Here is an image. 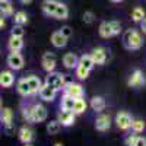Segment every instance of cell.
<instances>
[{"instance_id": "cell-1", "label": "cell", "mask_w": 146, "mask_h": 146, "mask_svg": "<svg viewBox=\"0 0 146 146\" xmlns=\"http://www.w3.org/2000/svg\"><path fill=\"white\" fill-rule=\"evenodd\" d=\"M47 115H48V111L42 104H35L23 110V118L28 123H42V121L47 120Z\"/></svg>"}, {"instance_id": "cell-2", "label": "cell", "mask_w": 146, "mask_h": 146, "mask_svg": "<svg viewBox=\"0 0 146 146\" xmlns=\"http://www.w3.org/2000/svg\"><path fill=\"white\" fill-rule=\"evenodd\" d=\"M123 45L130 51L140 50L143 45V38L142 34L136 29H127L123 35Z\"/></svg>"}, {"instance_id": "cell-3", "label": "cell", "mask_w": 146, "mask_h": 146, "mask_svg": "<svg viewBox=\"0 0 146 146\" xmlns=\"http://www.w3.org/2000/svg\"><path fill=\"white\" fill-rule=\"evenodd\" d=\"M45 83L53 86L54 89L57 91H62L66 88V80H64V76L62 73H56V72H50L48 75L45 76Z\"/></svg>"}, {"instance_id": "cell-4", "label": "cell", "mask_w": 146, "mask_h": 146, "mask_svg": "<svg viewBox=\"0 0 146 146\" xmlns=\"http://www.w3.org/2000/svg\"><path fill=\"white\" fill-rule=\"evenodd\" d=\"M133 117L127 113V111H120L117 115H115V124L120 130H129L131 129V124H133Z\"/></svg>"}, {"instance_id": "cell-5", "label": "cell", "mask_w": 146, "mask_h": 146, "mask_svg": "<svg viewBox=\"0 0 146 146\" xmlns=\"http://www.w3.org/2000/svg\"><path fill=\"white\" fill-rule=\"evenodd\" d=\"M6 62L12 70H21V69H23V64H25V60H23V57L19 51H10Z\"/></svg>"}, {"instance_id": "cell-6", "label": "cell", "mask_w": 146, "mask_h": 146, "mask_svg": "<svg viewBox=\"0 0 146 146\" xmlns=\"http://www.w3.org/2000/svg\"><path fill=\"white\" fill-rule=\"evenodd\" d=\"M41 64H42V69H44L47 73L54 72V69H56V66H57L56 54H54V53H50V51L44 53L42 57H41Z\"/></svg>"}, {"instance_id": "cell-7", "label": "cell", "mask_w": 146, "mask_h": 146, "mask_svg": "<svg viewBox=\"0 0 146 146\" xmlns=\"http://www.w3.org/2000/svg\"><path fill=\"white\" fill-rule=\"evenodd\" d=\"M145 83H146V78H145L143 72L140 69H136L130 75V78L127 80V85H129L130 88H142Z\"/></svg>"}, {"instance_id": "cell-8", "label": "cell", "mask_w": 146, "mask_h": 146, "mask_svg": "<svg viewBox=\"0 0 146 146\" xmlns=\"http://www.w3.org/2000/svg\"><path fill=\"white\" fill-rule=\"evenodd\" d=\"M64 94H66V95H69V96H72V98L78 100V98H83L85 91H83V88H82V85H79V83H73V82H69V83H66Z\"/></svg>"}, {"instance_id": "cell-9", "label": "cell", "mask_w": 146, "mask_h": 146, "mask_svg": "<svg viewBox=\"0 0 146 146\" xmlns=\"http://www.w3.org/2000/svg\"><path fill=\"white\" fill-rule=\"evenodd\" d=\"M38 95H40V98H41L42 101H45V102H51V101L56 100L57 89H54L53 86H50V85L44 83L42 86H41V89H40V92H38Z\"/></svg>"}, {"instance_id": "cell-10", "label": "cell", "mask_w": 146, "mask_h": 146, "mask_svg": "<svg viewBox=\"0 0 146 146\" xmlns=\"http://www.w3.org/2000/svg\"><path fill=\"white\" fill-rule=\"evenodd\" d=\"M75 117L76 114L73 111H66V110H60V113L57 114V120L62 123L63 127H70L75 123Z\"/></svg>"}, {"instance_id": "cell-11", "label": "cell", "mask_w": 146, "mask_h": 146, "mask_svg": "<svg viewBox=\"0 0 146 146\" xmlns=\"http://www.w3.org/2000/svg\"><path fill=\"white\" fill-rule=\"evenodd\" d=\"M18 136H19V140L23 143V145H28V143H32L34 139H35V131L28 127V126H23L19 129V133H18Z\"/></svg>"}, {"instance_id": "cell-12", "label": "cell", "mask_w": 146, "mask_h": 146, "mask_svg": "<svg viewBox=\"0 0 146 146\" xmlns=\"http://www.w3.org/2000/svg\"><path fill=\"white\" fill-rule=\"evenodd\" d=\"M110 127H111V118H110V115L107 114H100L98 117H96L95 120V129L104 133L107 130H110Z\"/></svg>"}, {"instance_id": "cell-13", "label": "cell", "mask_w": 146, "mask_h": 146, "mask_svg": "<svg viewBox=\"0 0 146 146\" xmlns=\"http://www.w3.org/2000/svg\"><path fill=\"white\" fill-rule=\"evenodd\" d=\"M0 121H2V124L7 130L12 127V123H13V111L9 107H2V110H0Z\"/></svg>"}, {"instance_id": "cell-14", "label": "cell", "mask_w": 146, "mask_h": 146, "mask_svg": "<svg viewBox=\"0 0 146 146\" xmlns=\"http://www.w3.org/2000/svg\"><path fill=\"white\" fill-rule=\"evenodd\" d=\"M91 56H92V58H94L95 64H98V66L105 64L107 57H108V56H107V50H105V48H102V47H96V48H94L92 53H91Z\"/></svg>"}, {"instance_id": "cell-15", "label": "cell", "mask_w": 146, "mask_h": 146, "mask_svg": "<svg viewBox=\"0 0 146 146\" xmlns=\"http://www.w3.org/2000/svg\"><path fill=\"white\" fill-rule=\"evenodd\" d=\"M58 3H60V2H57V0H44L42 5H41L42 13H44L45 16H53V18H54Z\"/></svg>"}, {"instance_id": "cell-16", "label": "cell", "mask_w": 146, "mask_h": 146, "mask_svg": "<svg viewBox=\"0 0 146 146\" xmlns=\"http://www.w3.org/2000/svg\"><path fill=\"white\" fill-rule=\"evenodd\" d=\"M67 40H69V38L60 32V29L51 34V44H53L56 48H63V47H66V45H67Z\"/></svg>"}, {"instance_id": "cell-17", "label": "cell", "mask_w": 146, "mask_h": 146, "mask_svg": "<svg viewBox=\"0 0 146 146\" xmlns=\"http://www.w3.org/2000/svg\"><path fill=\"white\" fill-rule=\"evenodd\" d=\"M79 64V57L75 53H66L63 56V66L66 69H76Z\"/></svg>"}, {"instance_id": "cell-18", "label": "cell", "mask_w": 146, "mask_h": 146, "mask_svg": "<svg viewBox=\"0 0 146 146\" xmlns=\"http://www.w3.org/2000/svg\"><path fill=\"white\" fill-rule=\"evenodd\" d=\"M15 82V76L13 73L9 72V70H3L0 73V86L2 88H10Z\"/></svg>"}, {"instance_id": "cell-19", "label": "cell", "mask_w": 146, "mask_h": 146, "mask_svg": "<svg viewBox=\"0 0 146 146\" xmlns=\"http://www.w3.org/2000/svg\"><path fill=\"white\" fill-rule=\"evenodd\" d=\"M16 91H18V94H19L21 96H29V95H32V89H31V86H29L27 78H23V79H21V80L18 82Z\"/></svg>"}, {"instance_id": "cell-20", "label": "cell", "mask_w": 146, "mask_h": 146, "mask_svg": "<svg viewBox=\"0 0 146 146\" xmlns=\"http://www.w3.org/2000/svg\"><path fill=\"white\" fill-rule=\"evenodd\" d=\"M98 32L102 38L108 40V38H113L114 36V32H113V28H111V23L110 21H105V22H101V25L98 28Z\"/></svg>"}, {"instance_id": "cell-21", "label": "cell", "mask_w": 146, "mask_h": 146, "mask_svg": "<svg viewBox=\"0 0 146 146\" xmlns=\"http://www.w3.org/2000/svg\"><path fill=\"white\" fill-rule=\"evenodd\" d=\"M7 48L10 51H21L23 48V38H21V36H10L7 41Z\"/></svg>"}, {"instance_id": "cell-22", "label": "cell", "mask_w": 146, "mask_h": 146, "mask_svg": "<svg viewBox=\"0 0 146 146\" xmlns=\"http://www.w3.org/2000/svg\"><path fill=\"white\" fill-rule=\"evenodd\" d=\"M89 105L95 113H102L105 110L107 104H105V100L102 98V96H94V98L91 100V102H89Z\"/></svg>"}, {"instance_id": "cell-23", "label": "cell", "mask_w": 146, "mask_h": 146, "mask_svg": "<svg viewBox=\"0 0 146 146\" xmlns=\"http://www.w3.org/2000/svg\"><path fill=\"white\" fill-rule=\"evenodd\" d=\"M27 80L29 83V86L32 89V94H36V92H40L41 86H42V83H41V79L38 76H35V75H31V76H27Z\"/></svg>"}, {"instance_id": "cell-24", "label": "cell", "mask_w": 146, "mask_h": 146, "mask_svg": "<svg viewBox=\"0 0 146 146\" xmlns=\"http://www.w3.org/2000/svg\"><path fill=\"white\" fill-rule=\"evenodd\" d=\"M54 18L58 19V21H66V19L69 18V7H67L64 3H58Z\"/></svg>"}, {"instance_id": "cell-25", "label": "cell", "mask_w": 146, "mask_h": 146, "mask_svg": "<svg viewBox=\"0 0 146 146\" xmlns=\"http://www.w3.org/2000/svg\"><path fill=\"white\" fill-rule=\"evenodd\" d=\"M75 102H76L75 98H72V96L64 94L63 100H62V104H60V108L66 110V111H73V108H75Z\"/></svg>"}, {"instance_id": "cell-26", "label": "cell", "mask_w": 146, "mask_h": 146, "mask_svg": "<svg viewBox=\"0 0 146 146\" xmlns=\"http://www.w3.org/2000/svg\"><path fill=\"white\" fill-rule=\"evenodd\" d=\"M0 13H2V16H5V18L12 16L13 15V5H12L9 0L0 2Z\"/></svg>"}, {"instance_id": "cell-27", "label": "cell", "mask_w": 146, "mask_h": 146, "mask_svg": "<svg viewBox=\"0 0 146 146\" xmlns=\"http://www.w3.org/2000/svg\"><path fill=\"white\" fill-rule=\"evenodd\" d=\"M47 133L48 135H51V136H54V135H57V133L62 130V123H60L58 120H53V121H50V123H47Z\"/></svg>"}, {"instance_id": "cell-28", "label": "cell", "mask_w": 146, "mask_h": 146, "mask_svg": "<svg viewBox=\"0 0 146 146\" xmlns=\"http://www.w3.org/2000/svg\"><path fill=\"white\" fill-rule=\"evenodd\" d=\"M13 21H15V25H27L28 23V15H27V12H23V10H19L16 12V13L13 15Z\"/></svg>"}, {"instance_id": "cell-29", "label": "cell", "mask_w": 146, "mask_h": 146, "mask_svg": "<svg viewBox=\"0 0 146 146\" xmlns=\"http://www.w3.org/2000/svg\"><path fill=\"white\" fill-rule=\"evenodd\" d=\"M86 108H88L86 101H85L83 98H78L76 102H75V108H73V113H75L76 115H80V114H83L85 111H86Z\"/></svg>"}, {"instance_id": "cell-30", "label": "cell", "mask_w": 146, "mask_h": 146, "mask_svg": "<svg viewBox=\"0 0 146 146\" xmlns=\"http://www.w3.org/2000/svg\"><path fill=\"white\" fill-rule=\"evenodd\" d=\"M79 64H82L83 67H86V69H92L95 66V62H94V58L91 54H83L79 57Z\"/></svg>"}, {"instance_id": "cell-31", "label": "cell", "mask_w": 146, "mask_h": 146, "mask_svg": "<svg viewBox=\"0 0 146 146\" xmlns=\"http://www.w3.org/2000/svg\"><path fill=\"white\" fill-rule=\"evenodd\" d=\"M145 18H146V15H145V10L142 7L137 6V7H135L131 10V19L135 22H142Z\"/></svg>"}, {"instance_id": "cell-32", "label": "cell", "mask_w": 146, "mask_h": 146, "mask_svg": "<svg viewBox=\"0 0 146 146\" xmlns=\"http://www.w3.org/2000/svg\"><path fill=\"white\" fill-rule=\"evenodd\" d=\"M89 69H86V67H83L82 64H78V67H76V76L80 79V80H85V79H88V76H89Z\"/></svg>"}, {"instance_id": "cell-33", "label": "cell", "mask_w": 146, "mask_h": 146, "mask_svg": "<svg viewBox=\"0 0 146 146\" xmlns=\"http://www.w3.org/2000/svg\"><path fill=\"white\" fill-rule=\"evenodd\" d=\"M131 130H133V133H136V135L142 133L145 130V121L143 120H135L131 124Z\"/></svg>"}, {"instance_id": "cell-34", "label": "cell", "mask_w": 146, "mask_h": 146, "mask_svg": "<svg viewBox=\"0 0 146 146\" xmlns=\"http://www.w3.org/2000/svg\"><path fill=\"white\" fill-rule=\"evenodd\" d=\"M23 35H25V31H23L22 25H15L10 31V36H21V38H23Z\"/></svg>"}, {"instance_id": "cell-35", "label": "cell", "mask_w": 146, "mask_h": 146, "mask_svg": "<svg viewBox=\"0 0 146 146\" xmlns=\"http://www.w3.org/2000/svg\"><path fill=\"white\" fill-rule=\"evenodd\" d=\"M83 22L88 23V25L94 23V22H95V13H94V12H91V10L85 12V13H83Z\"/></svg>"}, {"instance_id": "cell-36", "label": "cell", "mask_w": 146, "mask_h": 146, "mask_svg": "<svg viewBox=\"0 0 146 146\" xmlns=\"http://www.w3.org/2000/svg\"><path fill=\"white\" fill-rule=\"evenodd\" d=\"M110 23H111V28H113V32H114V36L118 35L121 32V23L118 21H110Z\"/></svg>"}, {"instance_id": "cell-37", "label": "cell", "mask_w": 146, "mask_h": 146, "mask_svg": "<svg viewBox=\"0 0 146 146\" xmlns=\"http://www.w3.org/2000/svg\"><path fill=\"white\" fill-rule=\"evenodd\" d=\"M60 32H62L64 36H67V38H70V36H72V34H73L72 28H70V27H67V25H64V27H62V28H60Z\"/></svg>"}, {"instance_id": "cell-38", "label": "cell", "mask_w": 146, "mask_h": 146, "mask_svg": "<svg viewBox=\"0 0 146 146\" xmlns=\"http://www.w3.org/2000/svg\"><path fill=\"white\" fill-rule=\"evenodd\" d=\"M136 135H130L126 137V146H135V142H136Z\"/></svg>"}, {"instance_id": "cell-39", "label": "cell", "mask_w": 146, "mask_h": 146, "mask_svg": "<svg viewBox=\"0 0 146 146\" xmlns=\"http://www.w3.org/2000/svg\"><path fill=\"white\" fill-rule=\"evenodd\" d=\"M135 146H146V137L137 136L136 137V142H135Z\"/></svg>"}, {"instance_id": "cell-40", "label": "cell", "mask_w": 146, "mask_h": 146, "mask_svg": "<svg viewBox=\"0 0 146 146\" xmlns=\"http://www.w3.org/2000/svg\"><path fill=\"white\" fill-rule=\"evenodd\" d=\"M140 29H142V32L146 35V18H145V19L140 22Z\"/></svg>"}, {"instance_id": "cell-41", "label": "cell", "mask_w": 146, "mask_h": 146, "mask_svg": "<svg viewBox=\"0 0 146 146\" xmlns=\"http://www.w3.org/2000/svg\"><path fill=\"white\" fill-rule=\"evenodd\" d=\"M6 27V21H5V16H2V18H0V28H5Z\"/></svg>"}, {"instance_id": "cell-42", "label": "cell", "mask_w": 146, "mask_h": 146, "mask_svg": "<svg viewBox=\"0 0 146 146\" xmlns=\"http://www.w3.org/2000/svg\"><path fill=\"white\" fill-rule=\"evenodd\" d=\"M19 2L22 5H29V3H32V0H19Z\"/></svg>"}, {"instance_id": "cell-43", "label": "cell", "mask_w": 146, "mask_h": 146, "mask_svg": "<svg viewBox=\"0 0 146 146\" xmlns=\"http://www.w3.org/2000/svg\"><path fill=\"white\" fill-rule=\"evenodd\" d=\"M111 2H113V3H121L123 0H111Z\"/></svg>"}, {"instance_id": "cell-44", "label": "cell", "mask_w": 146, "mask_h": 146, "mask_svg": "<svg viewBox=\"0 0 146 146\" xmlns=\"http://www.w3.org/2000/svg\"><path fill=\"white\" fill-rule=\"evenodd\" d=\"M54 146H63V145H62V143H56Z\"/></svg>"}, {"instance_id": "cell-45", "label": "cell", "mask_w": 146, "mask_h": 146, "mask_svg": "<svg viewBox=\"0 0 146 146\" xmlns=\"http://www.w3.org/2000/svg\"><path fill=\"white\" fill-rule=\"evenodd\" d=\"M25 146H31V143H28V145H25Z\"/></svg>"}, {"instance_id": "cell-46", "label": "cell", "mask_w": 146, "mask_h": 146, "mask_svg": "<svg viewBox=\"0 0 146 146\" xmlns=\"http://www.w3.org/2000/svg\"><path fill=\"white\" fill-rule=\"evenodd\" d=\"M0 2H6V0H0Z\"/></svg>"}]
</instances>
